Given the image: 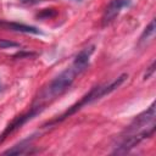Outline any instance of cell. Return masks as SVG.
Returning a JSON list of instances; mask_svg holds the SVG:
<instances>
[{"mask_svg":"<svg viewBox=\"0 0 156 156\" xmlns=\"http://www.w3.org/2000/svg\"><path fill=\"white\" fill-rule=\"evenodd\" d=\"M128 78V76L127 74H122V76H119L117 79H115L112 83H110L108 85H104V87H96V88H94V89H91L79 102H77L76 105H73L69 110H67L60 118H57L55 122H58V121H62V119H65V118H67L68 116H71L72 113H74V112H77L78 110H80L83 106H85V105H88V104H90V102H93V101H95V100H98V99H101L102 96H105V95H107V94H110L111 91H113V90H116L126 79Z\"/></svg>","mask_w":156,"mask_h":156,"instance_id":"6da1fadb","label":"cell"},{"mask_svg":"<svg viewBox=\"0 0 156 156\" xmlns=\"http://www.w3.org/2000/svg\"><path fill=\"white\" fill-rule=\"evenodd\" d=\"M79 74L78 71L74 67H68L67 69H65L63 72H61L50 84L49 87L45 89V91L43 93V96L45 99H52L60 94H62L66 89H68L71 87V84L73 83L76 76Z\"/></svg>","mask_w":156,"mask_h":156,"instance_id":"7a4b0ae2","label":"cell"},{"mask_svg":"<svg viewBox=\"0 0 156 156\" xmlns=\"http://www.w3.org/2000/svg\"><path fill=\"white\" fill-rule=\"evenodd\" d=\"M130 0H111L110 4L106 6L104 15H102V26L110 24L122 11V9L128 7L130 5Z\"/></svg>","mask_w":156,"mask_h":156,"instance_id":"3957f363","label":"cell"},{"mask_svg":"<svg viewBox=\"0 0 156 156\" xmlns=\"http://www.w3.org/2000/svg\"><path fill=\"white\" fill-rule=\"evenodd\" d=\"M41 106H35V107H33L28 113H26V115H23V116H20V117H17L6 129H5V132L1 134V136H0V141L1 140H4L5 138H6V135H9L10 133H12V132H15L16 129H18V128H21L27 121H29V119H32L35 115H38L40 111H41Z\"/></svg>","mask_w":156,"mask_h":156,"instance_id":"277c9868","label":"cell"},{"mask_svg":"<svg viewBox=\"0 0 156 156\" xmlns=\"http://www.w3.org/2000/svg\"><path fill=\"white\" fill-rule=\"evenodd\" d=\"M93 52H94V46H89V48H85L82 51H79L77 54L74 61H73L72 67H74L78 71V73L83 72L87 68V66L89 63V60H90V56H91Z\"/></svg>","mask_w":156,"mask_h":156,"instance_id":"5b68a950","label":"cell"},{"mask_svg":"<svg viewBox=\"0 0 156 156\" xmlns=\"http://www.w3.org/2000/svg\"><path fill=\"white\" fill-rule=\"evenodd\" d=\"M9 28L17 30V32H22V33H30V34H40L41 32L39 29H37L35 27L32 26H27V24H22V23H7L6 24Z\"/></svg>","mask_w":156,"mask_h":156,"instance_id":"8992f818","label":"cell"},{"mask_svg":"<svg viewBox=\"0 0 156 156\" xmlns=\"http://www.w3.org/2000/svg\"><path fill=\"white\" fill-rule=\"evenodd\" d=\"M32 139H33V138H30V139L28 138V139H26V140H22L20 144L15 145L12 149H9L7 151H5V154H6V155H20V154L26 152V149L29 146Z\"/></svg>","mask_w":156,"mask_h":156,"instance_id":"52a82bcc","label":"cell"},{"mask_svg":"<svg viewBox=\"0 0 156 156\" xmlns=\"http://www.w3.org/2000/svg\"><path fill=\"white\" fill-rule=\"evenodd\" d=\"M154 32H155V21L152 20L151 22H150V24H149V27H146L145 28V30H144V33H143V35L140 37V41H143V40H145V38L147 39L150 35H152L154 34Z\"/></svg>","mask_w":156,"mask_h":156,"instance_id":"ba28073f","label":"cell"},{"mask_svg":"<svg viewBox=\"0 0 156 156\" xmlns=\"http://www.w3.org/2000/svg\"><path fill=\"white\" fill-rule=\"evenodd\" d=\"M20 44L15 43V41H10V40H5L1 39L0 40V49H7V48H18Z\"/></svg>","mask_w":156,"mask_h":156,"instance_id":"9c48e42d","label":"cell"},{"mask_svg":"<svg viewBox=\"0 0 156 156\" xmlns=\"http://www.w3.org/2000/svg\"><path fill=\"white\" fill-rule=\"evenodd\" d=\"M55 15H56V11L54 9H46L43 12L38 13V17L39 18H43V17H54Z\"/></svg>","mask_w":156,"mask_h":156,"instance_id":"30bf717a","label":"cell"},{"mask_svg":"<svg viewBox=\"0 0 156 156\" xmlns=\"http://www.w3.org/2000/svg\"><path fill=\"white\" fill-rule=\"evenodd\" d=\"M22 4H26V5H35L38 2H40L41 0H20Z\"/></svg>","mask_w":156,"mask_h":156,"instance_id":"8fae6325","label":"cell"},{"mask_svg":"<svg viewBox=\"0 0 156 156\" xmlns=\"http://www.w3.org/2000/svg\"><path fill=\"white\" fill-rule=\"evenodd\" d=\"M0 91H1V84H0Z\"/></svg>","mask_w":156,"mask_h":156,"instance_id":"7c38bea8","label":"cell"}]
</instances>
